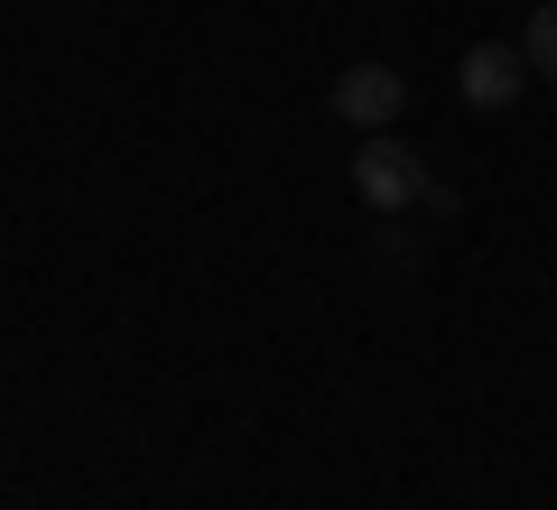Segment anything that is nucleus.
Returning a JSON list of instances; mask_svg holds the SVG:
<instances>
[{
    "instance_id": "f257e3e1",
    "label": "nucleus",
    "mask_w": 557,
    "mask_h": 510,
    "mask_svg": "<svg viewBox=\"0 0 557 510\" xmlns=\"http://www.w3.org/2000/svg\"><path fill=\"white\" fill-rule=\"evenodd\" d=\"M428 158L418 149H399L391 130H362V149H354V196L372 204L381 223H399V214H418V204H428Z\"/></svg>"
},
{
    "instance_id": "7ed1b4c3",
    "label": "nucleus",
    "mask_w": 557,
    "mask_h": 510,
    "mask_svg": "<svg viewBox=\"0 0 557 510\" xmlns=\"http://www.w3.org/2000/svg\"><path fill=\"white\" fill-rule=\"evenodd\" d=\"M520 84H530V57H520V47H502V38L465 47V65H456V102H465V112H511Z\"/></svg>"
},
{
    "instance_id": "39448f33",
    "label": "nucleus",
    "mask_w": 557,
    "mask_h": 510,
    "mask_svg": "<svg viewBox=\"0 0 557 510\" xmlns=\"http://www.w3.org/2000/svg\"><path fill=\"white\" fill-rule=\"evenodd\" d=\"M418 214H437V223H456V214H465V196H456V186L437 177V186H428V204H418Z\"/></svg>"
},
{
    "instance_id": "f03ea898",
    "label": "nucleus",
    "mask_w": 557,
    "mask_h": 510,
    "mask_svg": "<svg viewBox=\"0 0 557 510\" xmlns=\"http://www.w3.org/2000/svg\"><path fill=\"white\" fill-rule=\"evenodd\" d=\"M399 112H409V75H399V65L362 57V65L335 75V121H344V130H391Z\"/></svg>"
},
{
    "instance_id": "20e7f679",
    "label": "nucleus",
    "mask_w": 557,
    "mask_h": 510,
    "mask_svg": "<svg viewBox=\"0 0 557 510\" xmlns=\"http://www.w3.org/2000/svg\"><path fill=\"white\" fill-rule=\"evenodd\" d=\"M520 57H530L539 84H557V0H539V10H530V28H520Z\"/></svg>"
}]
</instances>
